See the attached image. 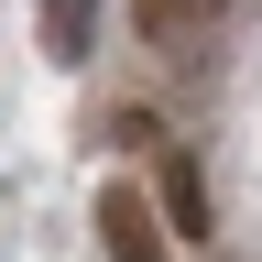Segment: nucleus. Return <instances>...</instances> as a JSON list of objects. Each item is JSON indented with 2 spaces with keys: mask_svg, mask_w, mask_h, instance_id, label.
<instances>
[{
  "mask_svg": "<svg viewBox=\"0 0 262 262\" xmlns=\"http://www.w3.org/2000/svg\"><path fill=\"white\" fill-rule=\"evenodd\" d=\"M88 44H98V0H44V55L88 66Z\"/></svg>",
  "mask_w": 262,
  "mask_h": 262,
  "instance_id": "nucleus-4",
  "label": "nucleus"
},
{
  "mask_svg": "<svg viewBox=\"0 0 262 262\" xmlns=\"http://www.w3.org/2000/svg\"><path fill=\"white\" fill-rule=\"evenodd\" d=\"M153 196H164V229L175 241H208V175H196V153H164V175H153Z\"/></svg>",
  "mask_w": 262,
  "mask_h": 262,
  "instance_id": "nucleus-3",
  "label": "nucleus"
},
{
  "mask_svg": "<svg viewBox=\"0 0 262 262\" xmlns=\"http://www.w3.org/2000/svg\"><path fill=\"white\" fill-rule=\"evenodd\" d=\"M219 33V0H131V44L142 55H196Z\"/></svg>",
  "mask_w": 262,
  "mask_h": 262,
  "instance_id": "nucleus-2",
  "label": "nucleus"
},
{
  "mask_svg": "<svg viewBox=\"0 0 262 262\" xmlns=\"http://www.w3.org/2000/svg\"><path fill=\"white\" fill-rule=\"evenodd\" d=\"M98 131H110V142H120V153H142V142H164V120L142 110V98H131V110H110V120H98Z\"/></svg>",
  "mask_w": 262,
  "mask_h": 262,
  "instance_id": "nucleus-5",
  "label": "nucleus"
},
{
  "mask_svg": "<svg viewBox=\"0 0 262 262\" xmlns=\"http://www.w3.org/2000/svg\"><path fill=\"white\" fill-rule=\"evenodd\" d=\"M164 241H175V229H164V196L153 186H98V251L110 262H164Z\"/></svg>",
  "mask_w": 262,
  "mask_h": 262,
  "instance_id": "nucleus-1",
  "label": "nucleus"
}]
</instances>
